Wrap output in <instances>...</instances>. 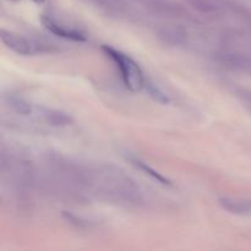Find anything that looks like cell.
<instances>
[{
  "label": "cell",
  "instance_id": "52a82bcc",
  "mask_svg": "<svg viewBox=\"0 0 251 251\" xmlns=\"http://www.w3.org/2000/svg\"><path fill=\"white\" fill-rule=\"evenodd\" d=\"M146 88L149 90L150 95H151L156 100H158V102H161V103L168 102V97H167V96L162 92L161 88H158L157 86H154L153 83L146 82Z\"/></svg>",
  "mask_w": 251,
  "mask_h": 251
},
{
  "label": "cell",
  "instance_id": "6da1fadb",
  "mask_svg": "<svg viewBox=\"0 0 251 251\" xmlns=\"http://www.w3.org/2000/svg\"><path fill=\"white\" fill-rule=\"evenodd\" d=\"M102 50L114 63L115 68L119 70L120 77H122L125 87L129 88L131 92H139L142 88L146 87L147 81L145 78L144 73L134 59L110 46H103Z\"/></svg>",
  "mask_w": 251,
  "mask_h": 251
},
{
  "label": "cell",
  "instance_id": "ba28073f",
  "mask_svg": "<svg viewBox=\"0 0 251 251\" xmlns=\"http://www.w3.org/2000/svg\"><path fill=\"white\" fill-rule=\"evenodd\" d=\"M34 2H37V4H42V2L44 1V0H33Z\"/></svg>",
  "mask_w": 251,
  "mask_h": 251
},
{
  "label": "cell",
  "instance_id": "277c9868",
  "mask_svg": "<svg viewBox=\"0 0 251 251\" xmlns=\"http://www.w3.org/2000/svg\"><path fill=\"white\" fill-rule=\"evenodd\" d=\"M131 162H132V164H134L135 167H137V168L141 169L142 172H145V173H146L147 176H151V178L153 179V180H156L157 183H161V184H163V185H171V181H169L168 179L164 178V176H162V174H159L158 172H156L153 168H151V167H150V166H147L146 163L141 162V161H140V159L131 158Z\"/></svg>",
  "mask_w": 251,
  "mask_h": 251
},
{
  "label": "cell",
  "instance_id": "5b68a950",
  "mask_svg": "<svg viewBox=\"0 0 251 251\" xmlns=\"http://www.w3.org/2000/svg\"><path fill=\"white\" fill-rule=\"evenodd\" d=\"M46 115L47 122L50 123L53 125H66L70 122V118L66 114H63L60 112H53V110H48Z\"/></svg>",
  "mask_w": 251,
  "mask_h": 251
},
{
  "label": "cell",
  "instance_id": "7a4b0ae2",
  "mask_svg": "<svg viewBox=\"0 0 251 251\" xmlns=\"http://www.w3.org/2000/svg\"><path fill=\"white\" fill-rule=\"evenodd\" d=\"M1 39L5 46L19 55H34L42 51V44L33 39H28L20 34H15L12 32H7L5 29L1 31Z\"/></svg>",
  "mask_w": 251,
  "mask_h": 251
},
{
  "label": "cell",
  "instance_id": "3957f363",
  "mask_svg": "<svg viewBox=\"0 0 251 251\" xmlns=\"http://www.w3.org/2000/svg\"><path fill=\"white\" fill-rule=\"evenodd\" d=\"M42 24H43V26L46 27L50 33L55 34V36L60 37V38L69 39V41L74 42H86V36L82 32L77 31V29L69 28L68 26L55 21V20L51 19V17L44 16L43 19H42Z\"/></svg>",
  "mask_w": 251,
  "mask_h": 251
},
{
  "label": "cell",
  "instance_id": "8992f818",
  "mask_svg": "<svg viewBox=\"0 0 251 251\" xmlns=\"http://www.w3.org/2000/svg\"><path fill=\"white\" fill-rule=\"evenodd\" d=\"M10 104H11V107L14 108L17 113H20V114L27 115L29 114L32 110L31 105L27 102H25L24 100H21V98H12V100H10Z\"/></svg>",
  "mask_w": 251,
  "mask_h": 251
}]
</instances>
